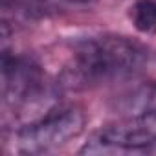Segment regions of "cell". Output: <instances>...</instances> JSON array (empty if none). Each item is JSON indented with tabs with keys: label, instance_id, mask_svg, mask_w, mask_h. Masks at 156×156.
I'll return each mask as SVG.
<instances>
[{
	"label": "cell",
	"instance_id": "6",
	"mask_svg": "<svg viewBox=\"0 0 156 156\" xmlns=\"http://www.w3.org/2000/svg\"><path fill=\"white\" fill-rule=\"evenodd\" d=\"M72 2H77V4H88V2H92V0H72Z\"/></svg>",
	"mask_w": 156,
	"mask_h": 156
},
{
	"label": "cell",
	"instance_id": "1",
	"mask_svg": "<svg viewBox=\"0 0 156 156\" xmlns=\"http://www.w3.org/2000/svg\"><path fill=\"white\" fill-rule=\"evenodd\" d=\"M145 57V48L125 37H94L77 46L73 72L83 81H107L134 73Z\"/></svg>",
	"mask_w": 156,
	"mask_h": 156
},
{
	"label": "cell",
	"instance_id": "3",
	"mask_svg": "<svg viewBox=\"0 0 156 156\" xmlns=\"http://www.w3.org/2000/svg\"><path fill=\"white\" fill-rule=\"evenodd\" d=\"M156 149V116H138L99 130L81 152H143Z\"/></svg>",
	"mask_w": 156,
	"mask_h": 156
},
{
	"label": "cell",
	"instance_id": "5",
	"mask_svg": "<svg viewBox=\"0 0 156 156\" xmlns=\"http://www.w3.org/2000/svg\"><path fill=\"white\" fill-rule=\"evenodd\" d=\"M130 19L138 31L154 35L156 33V0H138L130 9Z\"/></svg>",
	"mask_w": 156,
	"mask_h": 156
},
{
	"label": "cell",
	"instance_id": "2",
	"mask_svg": "<svg viewBox=\"0 0 156 156\" xmlns=\"http://www.w3.org/2000/svg\"><path fill=\"white\" fill-rule=\"evenodd\" d=\"M83 129L85 116L79 108L50 110L19 132V151L30 154L53 151L77 138Z\"/></svg>",
	"mask_w": 156,
	"mask_h": 156
},
{
	"label": "cell",
	"instance_id": "4",
	"mask_svg": "<svg viewBox=\"0 0 156 156\" xmlns=\"http://www.w3.org/2000/svg\"><path fill=\"white\" fill-rule=\"evenodd\" d=\"M119 108L130 118L138 116H156V83H147L125 94L119 101Z\"/></svg>",
	"mask_w": 156,
	"mask_h": 156
}]
</instances>
